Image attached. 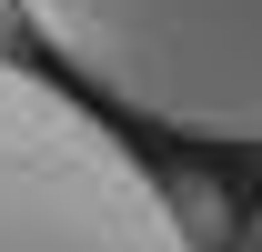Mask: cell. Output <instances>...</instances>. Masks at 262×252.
<instances>
[{
	"label": "cell",
	"mask_w": 262,
	"mask_h": 252,
	"mask_svg": "<svg viewBox=\"0 0 262 252\" xmlns=\"http://www.w3.org/2000/svg\"><path fill=\"white\" fill-rule=\"evenodd\" d=\"M31 40L111 111L262 152V0H20Z\"/></svg>",
	"instance_id": "1"
},
{
	"label": "cell",
	"mask_w": 262,
	"mask_h": 252,
	"mask_svg": "<svg viewBox=\"0 0 262 252\" xmlns=\"http://www.w3.org/2000/svg\"><path fill=\"white\" fill-rule=\"evenodd\" d=\"M0 252H192L162 172L31 61H0Z\"/></svg>",
	"instance_id": "2"
},
{
	"label": "cell",
	"mask_w": 262,
	"mask_h": 252,
	"mask_svg": "<svg viewBox=\"0 0 262 252\" xmlns=\"http://www.w3.org/2000/svg\"><path fill=\"white\" fill-rule=\"evenodd\" d=\"M20 40H31V10H20V0H0V61H20Z\"/></svg>",
	"instance_id": "4"
},
{
	"label": "cell",
	"mask_w": 262,
	"mask_h": 252,
	"mask_svg": "<svg viewBox=\"0 0 262 252\" xmlns=\"http://www.w3.org/2000/svg\"><path fill=\"white\" fill-rule=\"evenodd\" d=\"M222 252H262V222H242V232H232V242Z\"/></svg>",
	"instance_id": "5"
},
{
	"label": "cell",
	"mask_w": 262,
	"mask_h": 252,
	"mask_svg": "<svg viewBox=\"0 0 262 252\" xmlns=\"http://www.w3.org/2000/svg\"><path fill=\"white\" fill-rule=\"evenodd\" d=\"M162 192H171V222H182V242H192V252H222L232 232H242L212 172H162Z\"/></svg>",
	"instance_id": "3"
}]
</instances>
